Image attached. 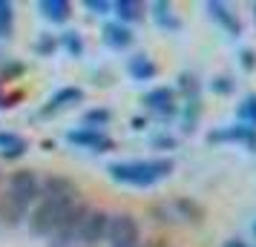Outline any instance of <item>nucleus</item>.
I'll list each match as a JSON object with an SVG mask.
<instances>
[{
    "label": "nucleus",
    "instance_id": "a211bd4d",
    "mask_svg": "<svg viewBox=\"0 0 256 247\" xmlns=\"http://www.w3.org/2000/svg\"><path fill=\"white\" fill-rule=\"evenodd\" d=\"M26 213L29 210H26L24 204H18L9 193L0 196V224H6V227H18V224H24Z\"/></svg>",
    "mask_w": 256,
    "mask_h": 247
},
{
    "label": "nucleus",
    "instance_id": "a878e982",
    "mask_svg": "<svg viewBox=\"0 0 256 247\" xmlns=\"http://www.w3.org/2000/svg\"><path fill=\"white\" fill-rule=\"evenodd\" d=\"M14 29V6L12 0H0V37H12Z\"/></svg>",
    "mask_w": 256,
    "mask_h": 247
},
{
    "label": "nucleus",
    "instance_id": "aec40b11",
    "mask_svg": "<svg viewBox=\"0 0 256 247\" xmlns=\"http://www.w3.org/2000/svg\"><path fill=\"white\" fill-rule=\"evenodd\" d=\"M38 9H40V14L49 23H66L72 14V3L70 0H40Z\"/></svg>",
    "mask_w": 256,
    "mask_h": 247
},
{
    "label": "nucleus",
    "instance_id": "7ed1b4c3",
    "mask_svg": "<svg viewBox=\"0 0 256 247\" xmlns=\"http://www.w3.org/2000/svg\"><path fill=\"white\" fill-rule=\"evenodd\" d=\"M152 216L164 224H176V222L202 224L204 222V207L193 199H173V201H164V204H156Z\"/></svg>",
    "mask_w": 256,
    "mask_h": 247
},
{
    "label": "nucleus",
    "instance_id": "412c9836",
    "mask_svg": "<svg viewBox=\"0 0 256 247\" xmlns=\"http://www.w3.org/2000/svg\"><path fill=\"white\" fill-rule=\"evenodd\" d=\"M112 121V112L106 109V106H95V109H86L81 115V127L84 130H98L104 132V127Z\"/></svg>",
    "mask_w": 256,
    "mask_h": 247
},
{
    "label": "nucleus",
    "instance_id": "bb28decb",
    "mask_svg": "<svg viewBox=\"0 0 256 247\" xmlns=\"http://www.w3.org/2000/svg\"><path fill=\"white\" fill-rule=\"evenodd\" d=\"M35 52L40 55V58H52L55 52H58V37L55 35H40L35 43Z\"/></svg>",
    "mask_w": 256,
    "mask_h": 247
},
{
    "label": "nucleus",
    "instance_id": "ddd939ff",
    "mask_svg": "<svg viewBox=\"0 0 256 247\" xmlns=\"http://www.w3.org/2000/svg\"><path fill=\"white\" fill-rule=\"evenodd\" d=\"M204 9H208V14L222 26V29H224V32H228V35H233V37L242 35V20L236 17V12H230L228 3H222V0H208Z\"/></svg>",
    "mask_w": 256,
    "mask_h": 247
},
{
    "label": "nucleus",
    "instance_id": "c85d7f7f",
    "mask_svg": "<svg viewBox=\"0 0 256 247\" xmlns=\"http://www.w3.org/2000/svg\"><path fill=\"white\" fill-rule=\"evenodd\" d=\"M152 147H156V150H176V147H178V138L162 132V135H156V138H152Z\"/></svg>",
    "mask_w": 256,
    "mask_h": 247
},
{
    "label": "nucleus",
    "instance_id": "b1692460",
    "mask_svg": "<svg viewBox=\"0 0 256 247\" xmlns=\"http://www.w3.org/2000/svg\"><path fill=\"white\" fill-rule=\"evenodd\" d=\"M58 46L66 52V55H72V58H81L84 55V37L78 35V32H64V35H58Z\"/></svg>",
    "mask_w": 256,
    "mask_h": 247
},
{
    "label": "nucleus",
    "instance_id": "f8f14e48",
    "mask_svg": "<svg viewBox=\"0 0 256 247\" xmlns=\"http://www.w3.org/2000/svg\"><path fill=\"white\" fill-rule=\"evenodd\" d=\"M81 101H84V89L81 86H60L58 92L44 104L40 115L49 118V115H58V112H66V109H72L75 104H81Z\"/></svg>",
    "mask_w": 256,
    "mask_h": 247
},
{
    "label": "nucleus",
    "instance_id": "2eb2a0df",
    "mask_svg": "<svg viewBox=\"0 0 256 247\" xmlns=\"http://www.w3.org/2000/svg\"><path fill=\"white\" fill-rule=\"evenodd\" d=\"M147 14H152V20L167 29V32H178L182 29V20H178V14L173 12V3H167V0H156L147 6Z\"/></svg>",
    "mask_w": 256,
    "mask_h": 247
},
{
    "label": "nucleus",
    "instance_id": "f257e3e1",
    "mask_svg": "<svg viewBox=\"0 0 256 247\" xmlns=\"http://www.w3.org/2000/svg\"><path fill=\"white\" fill-rule=\"evenodd\" d=\"M176 170V161L167 155L158 158H136V161H112L106 167L110 178L116 184H127V187H152L164 178H170Z\"/></svg>",
    "mask_w": 256,
    "mask_h": 247
},
{
    "label": "nucleus",
    "instance_id": "473e14b6",
    "mask_svg": "<svg viewBox=\"0 0 256 247\" xmlns=\"http://www.w3.org/2000/svg\"><path fill=\"white\" fill-rule=\"evenodd\" d=\"M147 127V121H141V118H132V130H144Z\"/></svg>",
    "mask_w": 256,
    "mask_h": 247
},
{
    "label": "nucleus",
    "instance_id": "9d476101",
    "mask_svg": "<svg viewBox=\"0 0 256 247\" xmlns=\"http://www.w3.org/2000/svg\"><path fill=\"white\" fill-rule=\"evenodd\" d=\"M66 141L72 147H81V150H90V153H110V150H116V141L106 135V132H98V130H70L66 132Z\"/></svg>",
    "mask_w": 256,
    "mask_h": 247
},
{
    "label": "nucleus",
    "instance_id": "cd10ccee",
    "mask_svg": "<svg viewBox=\"0 0 256 247\" xmlns=\"http://www.w3.org/2000/svg\"><path fill=\"white\" fill-rule=\"evenodd\" d=\"M210 86H213V92H216V95H230L233 92V81L228 78V75H216Z\"/></svg>",
    "mask_w": 256,
    "mask_h": 247
},
{
    "label": "nucleus",
    "instance_id": "f03ea898",
    "mask_svg": "<svg viewBox=\"0 0 256 247\" xmlns=\"http://www.w3.org/2000/svg\"><path fill=\"white\" fill-rule=\"evenodd\" d=\"M75 204L78 201H38V207L29 213V230L40 239H49L64 224Z\"/></svg>",
    "mask_w": 256,
    "mask_h": 247
},
{
    "label": "nucleus",
    "instance_id": "423d86ee",
    "mask_svg": "<svg viewBox=\"0 0 256 247\" xmlns=\"http://www.w3.org/2000/svg\"><path fill=\"white\" fill-rule=\"evenodd\" d=\"M106 224H110V213L86 207V213L81 219V227H78V247H95L98 242H104Z\"/></svg>",
    "mask_w": 256,
    "mask_h": 247
},
{
    "label": "nucleus",
    "instance_id": "4468645a",
    "mask_svg": "<svg viewBox=\"0 0 256 247\" xmlns=\"http://www.w3.org/2000/svg\"><path fill=\"white\" fill-rule=\"evenodd\" d=\"M101 40H104L110 49L124 52V49L132 46L136 35H132V29H130V26L118 23V20H110V23H104V29H101Z\"/></svg>",
    "mask_w": 256,
    "mask_h": 247
},
{
    "label": "nucleus",
    "instance_id": "393cba45",
    "mask_svg": "<svg viewBox=\"0 0 256 247\" xmlns=\"http://www.w3.org/2000/svg\"><path fill=\"white\" fill-rule=\"evenodd\" d=\"M178 92L184 95V101L202 98V83H198L196 75H190V72H182V75H178Z\"/></svg>",
    "mask_w": 256,
    "mask_h": 247
},
{
    "label": "nucleus",
    "instance_id": "6ab92c4d",
    "mask_svg": "<svg viewBox=\"0 0 256 247\" xmlns=\"http://www.w3.org/2000/svg\"><path fill=\"white\" fill-rule=\"evenodd\" d=\"M26 150H29V141H26L24 135H18V132H0V155L6 161H14V158L26 155Z\"/></svg>",
    "mask_w": 256,
    "mask_h": 247
},
{
    "label": "nucleus",
    "instance_id": "20e7f679",
    "mask_svg": "<svg viewBox=\"0 0 256 247\" xmlns=\"http://www.w3.org/2000/svg\"><path fill=\"white\" fill-rule=\"evenodd\" d=\"M138 222L130 216V213H116L110 216L106 224V242L110 247H138Z\"/></svg>",
    "mask_w": 256,
    "mask_h": 247
},
{
    "label": "nucleus",
    "instance_id": "c756f323",
    "mask_svg": "<svg viewBox=\"0 0 256 247\" xmlns=\"http://www.w3.org/2000/svg\"><path fill=\"white\" fill-rule=\"evenodd\" d=\"M84 6L92 14H110L112 12V3H110V0H84Z\"/></svg>",
    "mask_w": 256,
    "mask_h": 247
},
{
    "label": "nucleus",
    "instance_id": "4be33fe9",
    "mask_svg": "<svg viewBox=\"0 0 256 247\" xmlns=\"http://www.w3.org/2000/svg\"><path fill=\"white\" fill-rule=\"evenodd\" d=\"M198 118H202V98H193V101H184V112H182V132H196Z\"/></svg>",
    "mask_w": 256,
    "mask_h": 247
},
{
    "label": "nucleus",
    "instance_id": "9b49d317",
    "mask_svg": "<svg viewBox=\"0 0 256 247\" xmlns=\"http://www.w3.org/2000/svg\"><path fill=\"white\" fill-rule=\"evenodd\" d=\"M210 144H244L250 153L256 150V130L244 127V124H230V127H219L208 135Z\"/></svg>",
    "mask_w": 256,
    "mask_h": 247
},
{
    "label": "nucleus",
    "instance_id": "72a5a7b5",
    "mask_svg": "<svg viewBox=\"0 0 256 247\" xmlns=\"http://www.w3.org/2000/svg\"><path fill=\"white\" fill-rule=\"evenodd\" d=\"M254 17H256V6H254Z\"/></svg>",
    "mask_w": 256,
    "mask_h": 247
},
{
    "label": "nucleus",
    "instance_id": "f3484780",
    "mask_svg": "<svg viewBox=\"0 0 256 247\" xmlns=\"http://www.w3.org/2000/svg\"><path fill=\"white\" fill-rule=\"evenodd\" d=\"M127 72H130L132 81H152V78L158 75V66H156V60H152L147 52H138V55L130 58Z\"/></svg>",
    "mask_w": 256,
    "mask_h": 247
},
{
    "label": "nucleus",
    "instance_id": "1a4fd4ad",
    "mask_svg": "<svg viewBox=\"0 0 256 247\" xmlns=\"http://www.w3.org/2000/svg\"><path fill=\"white\" fill-rule=\"evenodd\" d=\"M78 184L66 176H46L40 181V199L38 201H81Z\"/></svg>",
    "mask_w": 256,
    "mask_h": 247
},
{
    "label": "nucleus",
    "instance_id": "f704fd0d",
    "mask_svg": "<svg viewBox=\"0 0 256 247\" xmlns=\"http://www.w3.org/2000/svg\"><path fill=\"white\" fill-rule=\"evenodd\" d=\"M254 236H256V224H254Z\"/></svg>",
    "mask_w": 256,
    "mask_h": 247
},
{
    "label": "nucleus",
    "instance_id": "39448f33",
    "mask_svg": "<svg viewBox=\"0 0 256 247\" xmlns=\"http://www.w3.org/2000/svg\"><path fill=\"white\" fill-rule=\"evenodd\" d=\"M6 193H9L18 204H24L26 210H29V207L40 199V178H38L32 170H18V173H12V178H9V190H6Z\"/></svg>",
    "mask_w": 256,
    "mask_h": 247
},
{
    "label": "nucleus",
    "instance_id": "2f4dec72",
    "mask_svg": "<svg viewBox=\"0 0 256 247\" xmlns=\"http://www.w3.org/2000/svg\"><path fill=\"white\" fill-rule=\"evenodd\" d=\"M222 247H248V245H244V242H239V239H228Z\"/></svg>",
    "mask_w": 256,
    "mask_h": 247
},
{
    "label": "nucleus",
    "instance_id": "dca6fc26",
    "mask_svg": "<svg viewBox=\"0 0 256 247\" xmlns=\"http://www.w3.org/2000/svg\"><path fill=\"white\" fill-rule=\"evenodd\" d=\"M112 12H116L118 23H138L144 20V14H147V3H141V0H116L112 3Z\"/></svg>",
    "mask_w": 256,
    "mask_h": 247
},
{
    "label": "nucleus",
    "instance_id": "6e6552de",
    "mask_svg": "<svg viewBox=\"0 0 256 247\" xmlns=\"http://www.w3.org/2000/svg\"><path fill=\"white\" fill-rule=\"evenodd\" d=\"M84 213H86V204H75L72 207V213L64 219V224H60L55 233L49 236L46 247H78V227H81V219Z\"/></svg>",
    "mask_w": 256,
    "mask_h": 247
},
{
    "label": "nucleus",
    "instance_id": "5701e85b",
    "mask_svg": "<svg viewBox=\"0 0 256 247\" xmlns=\"http://www.w3.org/2000/svg\"><path fill=\"white\" fill-rule=\"evenodd\" d=\"M236 118H239V124L256 130V92L244 95L242 101H239V106H236Z\"/></svg>",
    "mask_w": 256,
    "mask_h": 247
},
{
    "label": "nucleus",
    "instance_id": "0eeeda50",
    "mask_svg": "<svg viewBox=\"0 0 256 247\" xmlns=\"http://www.w3.org/2000/svg\"><path fill=\"white\" fill-rule=\"evenodd\" d=\"M141 104L147 106L158 121H170V118L178 115V95L170 86H156V89H150V92L144 95Z\"/></svg>",
    "mask_w": 256,
    "mask_h": 247
},
{
    "label": "nucleus",
    "instance_id": "7c9ffc66",
    "mask_svg": "<svg viewBox=\"0 0 256 247\" xmlns=\"http://www.w3.org/2000/svg\"><path fill=\"white\" fill-rule=\"evenodd\" d=\"M239 63H242L244 72H254L256 69V52L254 49H242L239 52Z\"/></svg>",
    "mask_w": 256,
    "mask_h": 247
}]
</instances>
